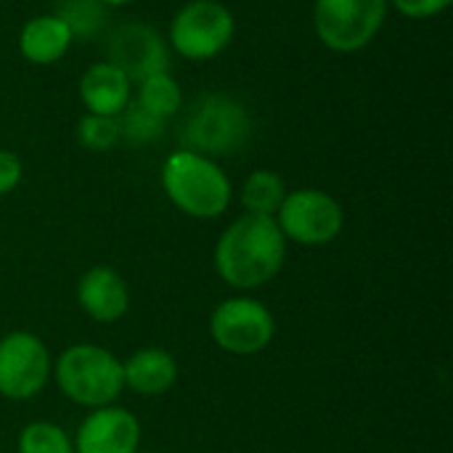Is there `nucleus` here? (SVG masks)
I'll use <instances>...</instances> for the list:
<instances>
[{
	"label": "nucleus",
	"instance_id": "412c9836",
	"mask_svg": "<svg viewBox=\"0 0 453 453\" xmlns=\"http://www.w3.org/2000/svg\"><path fill=\"white\" fill-rule=\"evenodd\" d=\"M77 138L90 151H106L119 141V125L117 117H101V114H85L77 125Z\"/></svg>",
	"mask_w": 453,
	"mask_h": 453
},
{
	"label": "nucleus",
	"instance_id": "aec40b11",
	"mask_svg": "<svg viewBox=\"0 0 453 453\" xmlns=\"http://www.w3.org/2000/svg\"><path fill=\"white\" fill-rule=\"evenodd\" d=\"M19 453H74V446L58 425L32 422L19 435Z\"/></svg>",
	"mask_w": 453,
	"mask_h": 453
},
{
	"label": "nucleus",
	"instance_id": "20e7f679",
	"mask_svg": "<svg viewBox=\"0 0 453 453\" xmlns=\"http://www.w3.org/2000/svg\"><path fill=\"white\" fill-rule=\"evenodd\" d=\"M250 125V114L236 98L226 93H207L188 109L180 125V141L186 151H196L202 157L234 154L247 143Z\"/></svg>",
	"mask_w": 453,
	"mask_h": 453
},
{
	"label": "nucleus",
	"instance_id": "4468645a",
	"mask_svg": "<svg viewBox=\"0 0 453 453\" xmlns=\"http://www.w3.org/2000/svg\"><path fill=\"white\" fill-rule=\"evenodd\" d=\"M122 380L138 395H162L178 380V361L162 348H143L122 364Z\"/></svg>",
	"mask_w": 453,
	"mask_h": 453
},
{
	"label": "nucleus",
	"instance_id": "6ab92c4d",
	"mask_svg": "<svg viewBox=\"0 0 453 453\" xmlns=\"http://www.w3.org/2000/svg\"><path fill=\"white\" fill-rule=\"evenodd\" d=\"M117 125H119V138H125L130 143H151L154 138H159L165 133V119L149 114L133 98L117 114Z\"/></svg>",
	"mask_w": 453,
	"mask_h": 453
},
{
	"label": "nucleus",
	"instance_id": "f8f14e48",
	"mask_svg": "<svg viewBox=\"0 0 453 453\" xmlns=\"http://www.w3.org/2000/svg\"><path fill=\"white\" fill-rule=\"evenodd\" d=\"M77 300L80 308L98 324L119 321L130 308V289L125 279L106 265H96L85 271V276L77 284Z\"/></svg>",
	"mask_w": 453,
	"mask_h": 453
},
{
	"label": "nucleus",
	"instance_id": "9b49d317",
	"mask_svg": "<svg viewBox=\"0 0 453 453\" xmlns=\"http://www.w3.org/2000/svg\"><path fill=\"white\" fill-rule=\"evenodd\" d=\"M141 446V425L127 409H93L80 425L74 453H135Z\"/></svg>",
	"mask_w": 453,
	"mask_h": 453
},
{
	"label": "nucleus",
	"instance_id": "a211bd4d",
	"mask_svg": "<svg viewBox=\"0 0 453 453\" xmlns=\"http://www.w3.org/2000/svg\"><path fill=\"white\" fill-rule=\"evenodd\" d=\"M56 16L69 27L72 40H88L104 27L106 5L98 0H61Z\"/></svg>",
	"mask_w": 453,
	"mask_h": 453
},
{
	"label": "nucleus",
	"instance_id": "f3484780",
	"mask_svg": "<svg viewBox=\"0 0 453 453\" xmlns=\"http://www.w3.org/2000/svg\"><path fill=\"white\" fill-rule=\"evenodd\" d=\"M135 104L141 109H146L149 114L167 122L173 114H178V109L183 104V93H180V88L170 72H159V74H151V77L138 82Z\"/></svg>",
	"mask_w": 453,
	"mask_h": 453
},
{
	"label": "nucleus",
	"instance_id": "2eb2a0df",
	"mask_svg": "<svg viewBox=\"0 0 453 453\" xmlns=\"http://www.w3.org/2000/svg\"><path fill=\"white\" fill-rule=\"evenodd\" d=\"M69 48H72V32L56 13L35 16L21 27L19 50L27 61L37 66L61 61Z\"/></svg>",
	"mask_w": 453,
	"mask_h": 453
},
{
	"label": "nucleus",
	"instance_id": "5701e85b",
	"mask_svg": "<svg viewBox=\"0 0 453 453\" xmlns=\"http://www.w3.org/2000/svg\"><path fill=\"white\" fill-rule=\"evenodd\" d=\"M21 180V159L13 151L0 149V196L11 194Z\"/></svg>",
	"mask_w": 453,
	"mask_h": 453
},
{
	"label": "nucleus",
	"instance_id": "9d476101",
	"mask_svg": "<svg viewBox=\"0 0 453 453\" xmlns=\"http://www.w3.org/2000/svg\"><path fill=\"white\" fill-rule=\"evenodd\" d=\"M106 53H109L106 61L122 69L130 82L133 80L141 82L151 74L167 72L170 66V53L165 40L154 27L143 21H130L117 27L106 42Z\"/></svg>",
	"mask_w": 453,
	"mask_h": 453
},
{
	"label": "nucleus",
	"instance_id": "b1692460",
	"mask_svg": "<svg viewBox=\"0 0 453 453\" xmlns=\"http://www.w3.org/2000/svg\"><path fill=\"white\" fill-rule=\"evenodd\" d=\"M98 3H104L106 8H119V5H127V3H133V0H98Z\"/></svg>",
	"mask_w": 453,
	"mask_h": 453
},
{
	"label": "nucleus",
	"instance_id": "4be33fe9",
	"mask_svg": "<svg viewBox=\"0 0 453 453\" xmlns=\"http://www.w3.org/2000/svg\"><path fill=\"white\" fill-rule=\"evenodd\" d=\"M395 5V11L406 19H430L446 11L453 0H388Z\"/></svg>",
	"mask_w": 453,
	"mask_h": 453
},
{
	"label": "nucleus",
	"instance_id": "39448f33",
	"mask_svg": "<svg viewBox=\"0 0 453 453\" xmlns=\"http://www.w3.org/2000/svg\"><path fill=\"white\" fill-rule=\"evenodd\" d=\"M388 5V0H316V35L334 53H356L377 37Z\"/></svg>",
	"mask_w": 453,
	"mask_h": 453
},
{
	"label": "nucleus",
	"instance_id": "7ed1b4c3",
	"mask_svg": "<svg viewBox=\"0 0 453 453\" xmlns=\"http://www.w3.org/2000/svg\"><path fill=\"white\" fill-rule=\"evenodd\" d=\"M53 377L58 390L85 409L111 406L125 388L122 361L98 345L66 348L53 366Z\"/></svg>",
	"mask_w": 453,
	"mask_h": 453
},
{
	"label": "nucleus",
	"instance_id": "0eeeda50",
	"mask_svg": "<svg viewBox=\"0 0 453 453\" xmlns=\"http://www.w3.org/2000/svg\"><path fill=\"white\" fill-rule=\"evenodd\" d=\"M273 220L281 228L284 239L303 247H321L340 236L345 226V212L332 194L319 188H300L284 196Z\"/></svg>",
	"mask_w": 453,
	"mask_h": 453
},
{
	"label": "nucleus",
	"instance_id": "dca6fc26",
	"mask_svg": "<svg viewBox=\"0 0 453 453\" xmlns=\"http://www.w3.org/2000/svg\"><path fill=\"white\" fill-rule=\"evenodd\" d=\"M287 183L279 173L273 170H255L244 186H242V204L247 210V215H263V218H273L287 196Z\"/></svg>",
	"mask_w": 453,
	"mask_h": 453
},
{
	"label": "nucleus",
	"instance_id": "1a4fd4ad",
	"mask_svg": "<svg viewBox=\"0 0 453 453\" xmlns=\"http://www.w3.org/2000/svg\"><path fill=\"white\" fill-rule=\"evenodd\" d=\"M50 380V353L29 332H13L0 340V395L11 401L35 398Z\"/></svg>",
	"mask_w": 453,
	"mask_h": 453
},
{
	"label": "nucleus",
	"instance_id": "6e6552de",
	"mask_svg": "<svg viewBox=\"0 0 453 453\" xmlns=\"http://www.w3.org/2000/svg\"><path fill=\"white\" fill-rule=\"evenodd\" d=\"M276 324L271 311L252 297H231L212 311L210 334L231 356H255L273 340Z\"/></svg>",
	"mask_w": 453,
	"mask_h": 453
},
{
	"label": "nucleus",
	"instance_id": "ddd939ff",
	"mask_svg": "<svg viewBox=\"0 0 453 453\" xmlns=\"http://www.w3.org/2000/svg\"><path fill=\"white\" fill-rule=\"evenodd\" d=\"M130 88L133 82L122 69H117L109 61H98L85 69L80 80V98L88 114L117 117L130 104Z\"/></svg>",
	"mask_w": 453,
	"mask_h": 453
},
{
	"label": "nucleus",
	"instance_id": "f03ea898",
	"mask_svg": "<svg viewBox=\"0 0 453 453\" xmlns=\"http://www.w3.org/2000/svg\"><path fill=\"white\" fill-rule=\"evenodd\" d=\"M162 188L180 212L199 220L218 218L231 204V180L220 165L186 149H178L165 159Z\"/></svg>",
	"mask_w": 453,
	"mask_h": 453
},
{
	"label": "nucleus",
	"instance_id": "423d86ee",
	"mask_svg": "<svg viewBox=\"0 0 453 453\" xmlns=\"http://www.w3.org/2000/svg\"><path fill=\"white\" fill-rule=\"evenodd\" d=\"M234 13L218 0H191L170 21V45L188 61L215 58L234 40Z\"/></svg>",
	"mask_w": 453,
	"mask_h": 453
},
{
	"label": "nucleus",
	"instance_id": "f257e3e1",
	"mask_svg": "<svg viewBox=\"0 0 453 453\" xmlns=\"http://www.w3.org/2000/svg\"><path fill=\"white\" fill-rule=\"evenodd\" d=\"M287 239L273 218L242 215L218 239L215 271L234 289H257L279 276Z\"/></svg>",
	"mask_w": 453,
	"mask_h": 453
}]
</instances>
